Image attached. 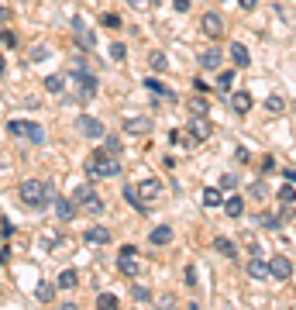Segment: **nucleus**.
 <instances>
[{"label":"nucleus","instance_id":"nucleus-1","mask_svg":"<svg viewBox=\"0 0 296 310\" xmlns=\"http://www.w3.org/2000/svg\"><path fill=\"white\" fill-rule=\"evenodd\" d=\"M69 80H72V100H76V103H90L93 97H97V90H100V80H97L90 69H86V62H83V59H76V62H72Z\"/></svg>","mask_w":296,"mask_h":310},{"label":"nucleus","instance_id":"nucleus-2","mask_svg":"<svg viewBox=\"0 0 296 310\" xmlns=\"http://www.w3.org/2000/svg\"><path fill=\"white\" fill-rule=\"evenodd\" d=\"M83 172H86V179H110V176H121V159L117 155H110V152H103L97 149L86 159V166H83Z\"/></svg>","mask_w":296,"mask_h":310},{"label":"nucleus","instance_id":"nucleus-3","mask_svg":"<svg viewBox=\"0 0 296 310\" xmlns=\"http://www.w3.org/2000/svg\"><path fill=\"white\" fill-rule=\"evenodd\" d=\"M17 193H21V204H28V207L55 204V200H52V183H42V179H24Z\"/></svg>","mask_w":296,"mask_h":310},{"label":"nucleus","instance_id":"nucleus-4","mask_svg":"<svg viewBox=\"0 0 296 310\" xmlns=\"http://www.w3.org/2000/svg\"><path fill=\"white\" fill-rule=\"evenodd\" d=\"M14 138H24V141H31V145H45V127L34 124V121H11L7 124Z\"/></svg>","mask_w":296,"mask_h":310},{"label":"nucleus","instance_id":"nucleus-5","mask_svg":"<svg viewBox=\"0 0 296 310\" xmlns=\"http://www.w3.org/2000/svg\"><path fill=\"white\" fill-rule=\"evenodd\" d=\"M72 200H76V204H83V210H86V214H103V200L97 193H93V186L90 183H80L76 186V190H72Z\"/></svg>","mask_w":296,"mask_h":310},{"label":"nucleus","instance_id":"nucleus-6","mask_svg":"<svg viewBox=\"0 0 296 310\" xmlns=\"http://www.w3.org/2000/svg\"><path fill=\"white\" fill-rule=\"evenodd\" d=\"M117 269L124 276H138L141 272V265H138V248L135 245H124L121 252H117Z\"/></svg>","mask_w":296,"mask_h":310},{"label":"nucleus","instance_id":"nucleus-7","mask_svg":"<svg viewBox=\"0 0 296 310\" xmlns=\"http://www.w3.org/2000/svg\"><path fill=\"white\" fill-rule=\"evenodd\" d=\"M269 276H272V279H289V276H293V259L272 255V259H269Z\"/></svg>","mask_w":296,"mask_h":310},{"label":"nucleus","instance_id":"nucleus-8","mask_svg":"<svg viewBox=\"0 0 296 310\" xmlns=\"http://www.w3.org/2000/svg\"><path fill=\"white\" fill-rule=\"evenodd\" d=\"M200 28H203L207 38H220V34H224V17H220L217 11H207L203 21H200Z\"/></svg>","mask_w":296,"mask_h":310},{"label":"nucleus","instance_id":"nucleus-9","mask_svg":"<svg viewBox=\"0 0 296 310\" xmlns=\"http://www.w3.org/2000/svg\"><path fill=\"white\" fill-rule=\"evenodd\" d=\"M76 127H80L86 138H93V141H100L107 131H103V121H97V117H90V114H83L80 121H76Z\"/></svg>","mask_w":296,"mask_h":310},{"label":"nucleus","instance_id":"nucleus-10","mask_svg":"<svg viewBox=\"0 0 296 310\" xmlns=\"http://www.w3.org/2000/svg\"><path fill=\"white\" fill-rule=\"evenodd\" d=\"M76 214H80V207H76V200H72V196H59V200H55V217L62 221V224H69Z\"/></svg>","mask_w":296,"mask_h":310},{"label":"nucleus","instance_id":"nucleus-11","mask_svg":"<svg viewBox=\"0 0 296 310\" xmlns=\"http://www.w3.org/2000/svg\"><path fill=\"white\" fill-rule=\"evenodd\" d=\"M72 31H76V45H80V48H93V45H97V38H93V31L86 28L83 17H72Z\"/></svg>","mask_w":296,"mask_h":310},{"label":"nucleus","instance_id":"nucleus-12","mask_svg":"<svg viewBox=\"0 0 296 310\" xmlns=\"http://www.w3.org/2000/svg\"><path fill=\"white\" fill-rule=\"evenodd\" d=\"M148 131H152V121H148V117H127V121H124V135L145 138Z\"/></svg>","mask_w":296,"mask_h":310},{"label":"nucleus","instance_id":"nucleus-13","mask_svg":"<svg viewBox=\"0 0 296 310\" xmlns=\"http://www.w3.org/2000/svg\"><path fill=\"white\" fill-rule=\"evenodd\" d=\"M83 241H86V245H107V241H110V231L103 228V224H93V228H86V234H83Z\"/></svg>","mask_w":296,"mask_h":310},{"label":"nucleus","instance_id":"nucleus-14","mask_svg":"<svg viewBox=\"0 0 296 310\" xmlns=\"http://www.w3.org/2000/svg\"><path fill=\"white\" fill-rule=\"evenodd\" d=\"M172 238H176V234H172L169 224H159L155 231H148V241H152L155 248H162V245H172Z\"/></svg>","mask_w":296,"mask_h":310},{"label":"nucleus","instance_id":"nucleus-15","mask_svg":"<svg viewBox=\"0 0 296 310\" xmlns=\"http://www.w3.org/2000/svg\"><path fill=\"white\" fill-rule=\"evenodd\" d=\"M248 276L251 279H265V276H269V259H265V255H251L248 259Z\"/></svg>","mask_w":296,"mask_h":310},{"label":"nucleus","instance_id":"nucleus-16","mask_svg":"<svg viewBox=\"0 0 296 310\" xmlns=\"http://www.w3.org/2000/svg\"><path fill=\"white\" fill-rule=\"evenodd\" d=\"M121 196H124V204H131V207H135L138 214H148V204L141 200V196H138V186H131V183H127L124 190H121Z\"/></svg>","mask_w":296,"mask_h":310},{"label":"nucleus","instance_id":"nucleus-17","mask_svg":"<svg viewBox=\"0 0 296 310\" xmlns=\"http://www.w3.org/2000/svg\"><path fill=\"white\" fill-rule=\"evenodd\" d=\"M210 131H214V127H210V121H207V117H193V121H190V135H193L196 141H207V138H210Z\"/></svg>","mask_w":296,"mask_h":310},{"label":"nucleus","instance_id":"nucleus-18","mask_svg":"<svg viewBox=\"0 0 296 310\" xmlns=\"http://www.w3.org/2000/svg\"><path fill=\"white\" fill-rule=\"evenodd\" d=\"M159 193H162V183H159V179H145V183L138 186V196H141L145 204H152Z\"/></svg>","mask_w":296,"mask_h":310},{"label":"nucleus","instance_id":"nucleus-19","mask_svg":"<svg viewBox=\"0 0 296 310\" xmlns=\"http://www.w3.org/2000/svg\"><path fill=\"white\" fill-rule=\"evenodd\" d=\"M231 62H234V66L238 69H245V66H251V52L245 45H241V42H234V45H231Z\"/></svg>","mask_w":296,"mask_h":310},{"label":"nucleus","instance_id":"nucleus-20","mask_svg":"<svg viewBox=\"0 0 296 310\" xmlns=\"http://www.w3.org/2000/svg\"><path fill=\"white\" fill-rule=\"evenodd\" d=\"M231 107H234L238 114H248V111H251V93H248V90L231 93Z\"/></svg>","mask_w":296,"mask_h":310},{"label":"nucleus","instance_id":"nucleus-21","mask_svg":"<svg viewBox=\"0 0 296 310\" xmlns=\"http://www.w3.org/2000/svg\"><path fill=\"white\" fill-rule=\"evenodd\" d=\"M55 283H38V286H34V300H38V303H52V300H55Z\"/></svg>","mask_w":296,"mask_h":310},{"label":"nucleus","instance_id":"nucleus-22","mask_svg":"<svg viewBox=\"0 0 296 310\" xmlns=\"http://www.w3.org/2000/svg\"><path fill=\"white\" fill-rule=\"evenodd\" d=\"M76 283H80V272H76V269H62L59 279H55L59 289H76Z\"/></svg>","mask_w":296,"mask_h":310},{"label":"nucleus","instance_id":"nucleus-23","mask_svg":"<svg viewBox=\"0 0 296 310\" xmlns=\"http://www.w3.org/2000/svg\"><path fill=\"white\" fill-rule=\"evenodd\" d=\"M220 207H224V214H228V217H234V221L245 214V200H241V196H228Z\"/></svg>","mask_w":296,"mask_h":310},{"label":"nucleus","instance_id":"nucleus-24","mask_svg":"<svg viewBox=\"0 0 296 310\" xmlns=\"http://www.w3.org/2000/svg\"><path fill=\"white\" fill-rule=\"evenodd\" d=\"M214 252H220L224 259H238V245L228 238H214Z\"/></svg>","mask_w":296,"mask_h":310},{"label":"nucleus","instance_id":"nucleus-25","mask_svg":"<svg viewBox=\"0 0 296 310\" xmlns=\"http://www.w3.org/2000/svg\"><path fill=\"white\" fill-rule=\"evenodd\" d=\"M145 86H148L152 93H155V97H165V100H176V93H172L169 86H165V83H159L155 76H148V80H145Z\"/></svg>","mask_w":296,"mask_h":310},{"label":"nucleus","instance_id":"nucleus-26","mask_svg":"<svg viewBox=\"0 0 296 310\" xmlns=\"http://www.w3.org/2000/svg\"><path fill=\"white\" fill-rule=\"evenodd\" d=\"M186 107H190V114H193V117H207V111H210V103H207L203 93H200V97H190Z\"/></svg>","mask_w":296,"mask_h":310},{"label":"nucleus","instance_id":"nucleus-27","mask_svg":"<svg viewBox=\"0 0 296 310\" xmlns=\"http://www.w3.org/2000/svg\"><path fill=\"white\" fill-rule=\"evenodd\" d=\"M169 141H172V145H182V149H196V145H200V141H196L190 131H172Z\"/></svg>","mask_w":296,"mask_h":310},{"label":"nucleus","instance_id":"nucleus-28","mask_svg":"<svg viewBox=\"0 0 296 310\" xmlns=\"http://www.w3.org/2000/svg\"><path fill=\"white\" fill-rule=\"evenodd\" d=\"M200 66H203L207 72H214V69L220 66V52H217V48H207L203 56H200Z\"/></svg>","mask_w":296,"mask_h":310},{"label":"nucleus","instance_id":"nucleus-29","mask_svg":"<svg viewBox=\"0 0 296 310\" xmlns=\"http://www.w3.org/2000/svg\"><path fill=\"white\" fill-rule=\"evenodd\" d=\"M265 111H269V114H283V111H286V97L269 93V97H265Z\"/></svg>","mask_w":296,"mask_h":310},{"label":"nucleus","instance_id":"nucleus-30","mask_svg":"<svg viewBox=\"0 0 296 310\" xmlns=\"http://www.w3.org/2000/svg\"><path fill=\"white\" fill-rule=\"evenodd\" d=\"M155 300V310H179V300L172 297V293H159V297H152Z\"/></svg>","mask_w":296,"mask_h":310},{"label":"nucleus","instance_id":"nucleus-31","mask_svg":"<svg viewBox=\"0 0 296 310\" xmlns=\"http://www.w3.org/2000/svg\"><path fill=\"white\" fill-rule=\"evenodd\" d=\"M45 90H48V93H62V90H66V76H62V72H52V76H45Z\"/></svg>","mask_w":296,"mask_h":310},{"label":"nucleus","instance_id":"nucleus-32","mask_svg":"<svg viewBox=\"0 0 296 310\" xmlns=\"http://www.w3.org/2000/svg\"><path fill=\"white\" fill-rule=\"evenodd\" d=\"M275 200H279V204H286V207H293V204H296V186H293V183L279 186V193H275Z\"/></svg>","mask_w":296,"mask_h":310},{"label":"nucleus","instance_id":"nucleus-33","mask_svg":"<svg viewBox=\"0 0 296 310\" xmlns=\"http://www.w3.org/2000/svg\"><path fill=\"white\" fill-rule=\"evenodd\" d=\"M224 196H220V186H207L203 190V207H220Z\"/></svg>","mask_w":296,"mask_h":310},{"label":"nucleus","instance_id":"nucleus-34","mask_svg":"<svg viewBox=\"0 0 296 310\" xmlns=\"http://www.w3.org/2000/svg\"><path fill=\"white\" fill-rule=\"evenodd\" d=\"M148 66H152V72H165V69H169L165 52H152V56H148Z\"/></svg>","mask_w":296,"mask_h":310},{"label":"nucleus","instance_id":"nucleus-35","mask_svg":"<svg viewBox=\"0 0 296 310\" xmlns=\"http://www.w3.org/2000/svg\"><path fill=\"white\" fill-rule=\"evenodd\" d=\"M117 307H121V303H117L114 293H100V297H97V310H117Z\"/></svg>","mask_w":296,"mask_h":310},{"label":"nucleus","instance_id":"nucleus-36","mask_svg":"<svg viewBox=\"0 0 296 310\" xmlns=\"http://www.w3.org/2000/svg\"><path fill=\"white\" fill-rule=\"evenodd\" d=\"M103 152H110V155H121V138L103 135Z\"/></svg>","mask_w":296,"mask_h":310},{"label":"nucleus","instance_id":"nucleus-37","mask_svg":"<svg viewBox=\"0 0 296 310\" xmlns=\"http://www.w3.org/2000/svg\"><path fill=\"white\" fill-rule=\"evenodd\" d=\"M231 86H234V72L228 69V72H220V76H217V90H224V93H228Z\"/></svg>","mask_w":296,"mask_h":310},{"label":"nucleus","instance_id":"nucleus-38","mask_svg":"<svg viewBox=\"0 0 296 310\" xmlns=\"http://www.w3.org/2000/svg\"><path fill=\"white\" fill-rule=\"evenodd\" d=\"M124 56H127L124 42H110V59H114V62H124Z\"/></svg>","mask_w":296,"mask_h":310},{"label":"nucleus","instance_id":"nucleus-39","mask_svg":"<svg viewBox=\"0 0 296 310\" xmlns=\"http://www.w3.org/2000/svg\"><path fill=\"white\" fill-rule=\"evenodd\" d=\"M127 4H131V11H152V7H155V0H127Z\"/></svg>","mask_w":296,"mask_h":310},{"label":"nucleus","instance_id":"nucleus-40","mask_svg":"<svg viewBox=\"0 0 296 310\" xmlns=\"http://www.w3.org/2000/svg\"><path fill=\"white\" fill-rule=\"evenodd\" d=\"M0 42H4L7 48H17V34L14 31H0Z\"/></svg>","mask_w":296,"mask_h":310},{"label":"nucleus","instance_id":"nucleus-41","mask_svg":"<svg viewBox=\"0 0 296 310\" xmlns=\"http://www.w3.org/2000/svg\"><path fill=\"white\" fill-rule=\"evenodd\" d=\"M131 293H135V300H141V303H145V300H152V289H148V286H135Z\"/></svg>","mask_w":296,"mask_h":310},{"label":"nucleus","instance_id":"nucleus-42","mask_svg":"<svg viewBox=\"0 0 296 310\" xmlns=\"http://www.w3.org/2000/svg\"><path fill=\"white\" fill-rule=\"evenodd\" d=\"M234 186H238V176H220V190H234Z\"/></svg>","mask_w":296,"mask_h":310},{"label":"nucleus","instance_id":"nucleus-43","mask_svg":"<svg viewBox=\"0 0 296 310\" xmlns=\"http://www.w3.org/2000/svg\"><path fill=\"white\" fill-rule=\"evenodd\" d=\"M186 289H196V269L186 265Z\"/></svg>","mask_w":296,"mask_h":310},{"label":"nucleus","instance_id":"nucleus-44","mask_svg":"<svg viewBox=\"0 0 296 310\" xmlns=\"http://www.w3.org/2000/svg\"><path fill=\"white\" fill-rule=\"evenodd\" d=\"M31 59H34V62H38V59H48V45H34Z\"/></svg>","mask_w":296,"mask_h":310},{"label":"nucleus","instance_id":"nucleus-45","mask_svg":"<svg viewBox=\"0 0 296 310\" xmlns=\"http://www.w3.org/2000/svg\"><path fill=\"white\" fill-rule=\"evenodd\" d=\"M234 159H238V162H248V159H251V152H248V149H241V145H238V149H234Z\"/></svg>","mask_w":296,"mask_h":310},{"label":"nucleus","instance_id":"nucleus-46","mask_svg":"<svg viewBox=\"0 0 296 310\" xmlns=\"http://www.w3.org/2000/svg\"><path fill=\"white\" fill-rule=\"evenodd\" d=\"M103 24H107V28H121V17H117V14H107Z\"/></svg>","mask_w":296,"mask_h":310},{"label":"nucleus","instance_id":"nucleus-47","mask_svg":"<svg viewBox=\"0 0 296 310\" xmlns=\"http://www.w3.org/2000/svg\"><path fill=\"white\" fill-rule=\"evenodd\" d=\"M265 193H269V190H265V183H255V186H251V196H258V200H262Z\"/></svg>","mask_w":296,"mask_h":310},{"label":"nucleus","instance_id":"nucleus-48","mask_svg":"<svg viewBox=\"0 0 296 310\" xmlns=\"http://www.w3.org/2000/svg\"><path fill=\"white\" fill-rule=\"evenodd\" d=\"M275 169V159H272V155H265V159H262V172H272Z\"/></svg>","mask_w":296,"mask_h":310},{"label":"nucleus","instance_id":"nucleus-49","mask_svg":"<svg viewBox=\"0 0 296 310\" xmlns=\"http://www.w3.org/2000/svg\"><path fill=\"white\" fill-rule=\"evenodd\" d=\"M0 228H4V238H11V234H14V224H11V221H7V217L0 221Z\"/></svg>","mask_w":296,"mask_h":310},{"label":"nucleus","instance_id":"nucleus-50","mask_svg":"<svg viewBox=\"0 0 296 310\" xmlns=\"http://www.w3.org/2000/svg\"><path fill=\"white\" fill-rule=\"evenodd\" d=\"M283 176H286V183H293V186H296V169H286Z\"/></svg>","mask_w":296,"mask_h":310},{"label":"nucleus","instance_id":"nucleus-51","mask_svg":"<svg viewBox=\"0 0 296 310\" xmlns=\"http://www.w3.org/2000/svg\"><path fill=\"white\" fill-rule=\"evenodd\" d=\"M176 11H182V14H186V11H190V0H176Z\"/></svg>","mask_w":296,"mask_h":310},{"label":"nucleus","instance_id":"nucleus-52","mask_svg":"<svg viewBox=\"0 0 296 310\" xmlns=\"http://www.w3.org/2000/svg\"><path fill=\"white\" fill-rule=\"evenodd\" d=\"M241 7H245V11H255V4H258V0H238Z\"/></svg>","mask_w":296,"mask_h":310},{"label":"nucleus","instance_id":"nucleus-53","mask_svg":"<svg viewBox=\"0 0 296 310\" xmlns=\"http://www.w3.org/2000/svg\"><path fill=\"white\" fill-rule=\"evenodd\" d=\"M11 21V11H7V7H0V24H7Z\"/></svg>","mask_w":296,"mask_h":310},{"label":"nucleus","instance_id":"nucleus-54","mask_svg":"<svg viewBox=\"0 0 296 310\" xmlns=\"http://www.w3.org/2000/svg\"><path fill=\"white\" fill-rule=\"evenodd\" d=\"M7 259H11V252H7V248H4V245H0V265L7 262Z\"/></svg>","mask_w":296,"mask_h":310},{"label":"nucleus","instance_id":"nucleus-55","mask_svg":"<svg viewBox=\"0 0 296 310\" xmlns=\"http://www.w3.org/2000/svg\"><path fill=\"white\" fill-rule=\"evenodd\" d=\"M59 310H80V307H76V303H66V307H59Z\"/></svg>","mask_w":296,"mask_h":310},{"label":"nucleus","instance_id":"nucleus-56","mask_svg":"<svg viewBox=\"0 0 296 310\" xmlns=\"http://www.w3.org/2000/svg\"><path fill=\"white\" fill-rule=\"evenodd\" d=\"M4 69H7V62H4V59H0V76H4Z\"/></svg>","mask_w":296,"mask_h":310},{"label":"nucleus","instance_id":"nucleus-57","mask_svg":"<svg viewBox=\"0 0 296 310\" xmlns=\"http://www.w3.org/2000/svg\"><path fill=\"white\" fill-rule=\"evenodd\" d=\"M186 310H200V307H196V303H190V307H186Z\"/></svg>","mask_w":296,"mask_h":310},{"label":"nucleus","instance_id":"nucleus-58","mask_svg":"<svg viewBox=\"0 0 296 310\" xmlns=\"http://www.w3.org/2000/svg\"><path fill=\"white\" fill-rule=\"evenodd\" d=\"M0 45H4V42H0Z\"/></svg>","mask_w":296,"mask_h":310}]
</instances>
